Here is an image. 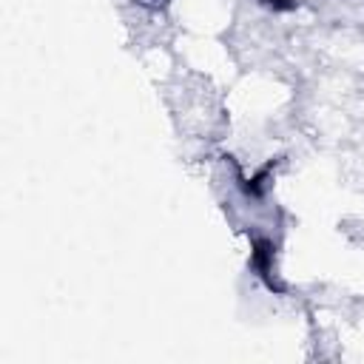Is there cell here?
Returning <instances> with one entry per match:
<instances>
[{
  "label": "cell",
  "mask_w": 364,
  "mask_h": 364,
  "mask_svg": "<svg viewBox=\"0 0 364 364\" xmlns=\"http://www.w3.org/2000/svg\"><path fill=\"white\" fill-rule=\"evenodd\" d=\"M250 267L264 282L267 290L284 293V282L279 279V267H276V242L270 236H262V233L250 236Z\"/></svg>",
  "instance_id": "1"
},
{
  "label": "cell",
  "mask_w": 364,
  "mask_h": 364,
  "mask_svg": "<svg viewBox=\"0 0 364 364\" xmlns=\"http://www.w3.org/2000/svg\"><path fill=\"white\" fill-rule=\"evenodd\" d=\"M273 171H276V162H267V165H262L256 173H250V179H242L245 196H250V199H264V193H267V188H270V182H273Z\"/></svg>",
  "instance_id": "2"
},
{
  "label": "cell",
  "mask_w": 364,
  "mask_h": 364,
  "mask_svg": "<svg viewBox=\"0 0 364 364\" xmlns=\"http://www.w3.org/2000/svg\"><path fill=\"white\" fill-rule=\"evenodd\" d=\"M256 3L267 11H273V14H287V11L299 9V0H256Z\"/></svg>",
  "instance_id": "3"
},
{
  "label": "cell",
  "mask_w": 364,
  "mask_h": 364,
  "mask_svg": "<svg viewBox=\"0 0 364 364\" xmlns=\"http://www.w3.org/2000/svg\"><path fill=\"white\" fill-rule=\"evenodd\" d=\"M134 3L142 9H151V11H162V9H168L171 0H134Z\"/></svg>",
  "instance_id": "4"
}]
</instances>
